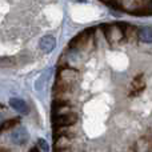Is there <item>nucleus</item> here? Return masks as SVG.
Wrapping results in <instances>:
<instances>
[{
  "mask_svg": "<svg viewBox=\"0 0 152 152\" xmlns=\"http://www.w3.org/2000/svg\"><path fill=\"white\" fill-rule=\"evenodd\" d=\"M143 79H144V76H143L142 74L137 75L136 77H135L134 83H132V91H131V94H136V92H140V91H143V89H144L145 84H144V81H143Z\"/></svg>",
  "mask_w": 152,
  "mask_h": 152,
  "instance_id": "7",
  "label": "nucleus"
},
{
  "mask_svg": "<svg viewBox=\"0 0 152 152\" xmlns=\"http://www.w3.org/2000/svg\"><path fill=\"white\" fill-rule=\"evenodd\" d=\"M53 127H71L77 121V115L74 112H63L53 115Z\"/></svg>",
  "mask_w": 152,
  "mask_h": 152,
  "instance_id": "1",
  "label": "nucleus"
},
{
  "mask_svg": "<svg viewBox=\"0 0 152 152\" xmlns=\"http://www.w3.org/2000/svg\"><path fill=\"white\" fill-rule=\"evenodd\" d=\"M15 64L13 58H0V67H12Z\"/></svg>",
  "mask_w": 152,
  "mask_h": 152,
  "instance_id": "8",
  "label": "nucleus"
},
{
  "mask_svg": "<svg viewBox=\"0 0 152 152\" xmlns=\"http://www.w3.org/2000/svg\"><path fill=\"white\" fill-rule=\"evenodd\" d=\"M19 123H20V119L19 118H12L5 121H1V123H0V134L8 131V129H12L13 127H18Z\"/></svg>",
  "mask_w": 152,
  "mask_h": 152,
  "instance_id": "6",
  "label": "nucleus"
},
{
  "mask_svg": "<svg viewBox=\"0 0 152 152\" xmlns=\"http://www.w3.org/2000/svg\"><path fill=\"white\" fill-rule=\"evenodd\" d=\"M0 123H1V115H0Z\"/></svg>",
  "mask_w": 152,
  "mask_h": 152,
  "instance_id": "10",
  "label": "nucleus"
},
{
  "mask_svg": "<svg viewBox=\"0 0 152 152\" xmlns=\"http://www.w3.org/2000/svg\"><path fill=\"white\" fill-rule=\"evenodd\" d=\"M55 45H56L55 39H53V36H50V35L43 36L42 40H40V43H39V47L42 48L44 52H51V51L55 48Z\"/></svg>",
  "mask_w": 152,
  "mask_h": 152,
  "instance_id": "3",
  "label": "nucleus"
},
{
  "mask_svg": "<svg viewBox=\"0 0 152 152\" xmlns=\"http://www.w3.org/2000/svg\"><path fill=\"white\" fill-rule=\"evenodd\" d=\"M28 132H27V129L24 128V127H16L15 129H13L12 132H11L10 135V140L11 143H13L15 145H23L26 144L27 142H28Z\"/></svg>",
  "mask_w": 152,
  "mask_h": 152,
  "instance_id": "2",
  "label": "nucleus"
},
{
  "mask_svg": "<svg viewBox=\"0 0 152 152\" xmlns=\"http://www.w3.org/2000/svg\"><path fill=\"white\" fill-rule=\"evenodd\" d=\"M10 105L19 113H23L24 115V113L28 112V107H27L26 102L21 99H18V97H12V99L10 100Z\"/></svg>",
  "mask_w": 152,
  "mask_h": 152,
  "instance_id": "4",
  "label": "nucleus"
},
{
  "mask_svg": "<svg viewBox=\"0 0 152 152\" xmlns=\"http://www.w3.org/2000/svg\"><path fill=\"white\" fill-rule=\"evenodd\" d=\"M37 144H39L40 150H42L43 152H48V144H47V142H45V140L39 139V140H37Z\"/></svg>",
  "mask_w": 152,
  "mask_h": 152,
  "instance_id": "9",
  "label": "nucleus"
},
{
  "mask_svg": "<svg viewBox=\"0 0 152 152\" xmlns=\"http://www.w3.org/2000/svg\"><path fill=\"white\" fill-rule=\"evenodd\" d=\"M137 36H139V39L142 40L143 43H148V44H151L152 43V28L151 27H143V28L139 29Z\"/></svg>",
  "mask_w": 152,
  "mask_h": 152,
  "instance_id": "5",
  "label": "nucleus"
}]
</instances>
